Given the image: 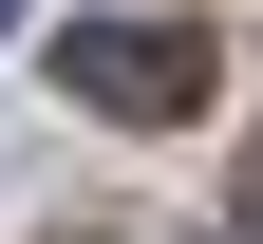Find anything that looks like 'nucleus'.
Listing matches in <instances>:
<instances>
[{
	"label": "nucleus",
	"instance_id": "obj_1",
	"mask_svg": "<svg viewBox=\"0 0 263 244\" xmlns=\"http://www.w3.org/2000/svg\"><path fill=\"white\" fill-rule=\"evenodd\" d=\"M57 94L113 113V132H188V113L226 94V57L188 38V19H76V38H57Z\"/></svg>",
	"mask_w": 263,
	"mask_h": 244
},
{
	"label": "nucleus",
	"instance_id": "obj_2",
	"mask_svg": "<svg viewBox=\"0 0 263 244\" xmlns=\"http://www.w3.org/2000/svg\"><path fill=\"white\" fill-rule=\"evenodd\" d=\"M226 244H263V226H226Z\"/></svg>",
	"mask_w": 263,
	"mask_h": 244
},
{
	"label": "nucleus",
	"instance_id": "obj_3",
	"mask_svg": "<svg viewBox=\"0 0 263 244\" xmlns=\"http://www.w3.org/2000/svg\"><path fill=\"white\" fill-rule=\"evenodd\" d=\"M0 19H19V0H0Z\"/></svg>",
	"mask_w": 263,
	"mask_h": 244
}]
</instances>
